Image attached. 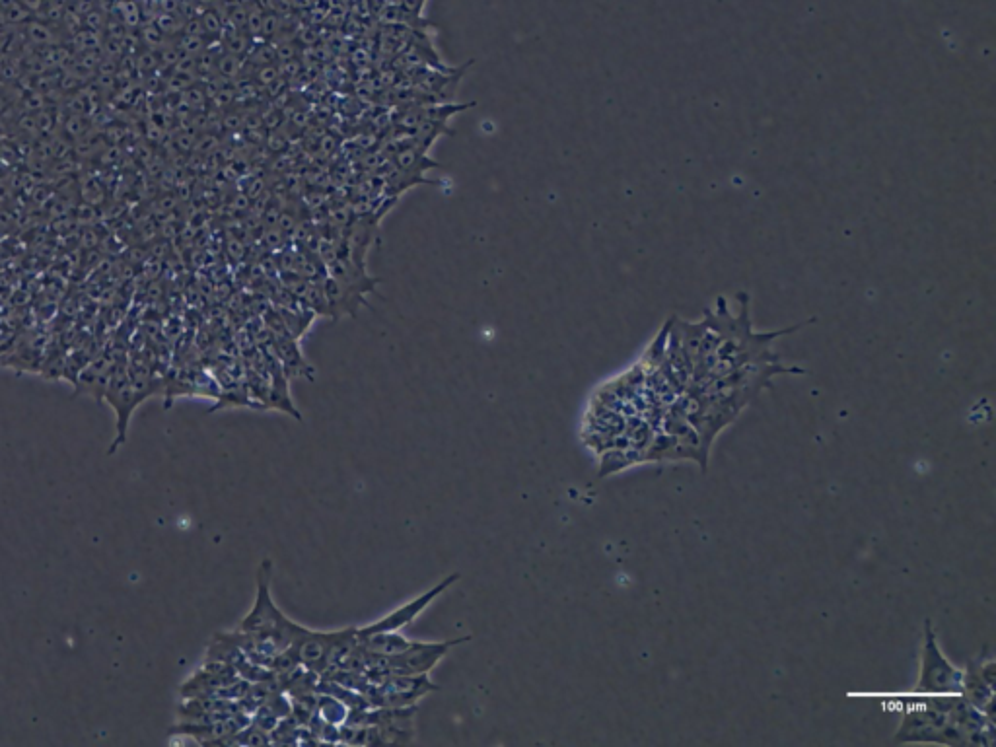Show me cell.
<instances>
[{"mask_svg":"<svg viewBox=\"0 0 996 747\" xmlns=\"http://www.w3.org/2000/svg\"><path fill=\"white\" fill-rule=\"evenodd\" d=\"M469 641L471 637L442 642L413 641L401 654L386 656V674H405V676L430 674L438 666V662L448 654L450 648Z\"/></svg>","mask_w":996,"mask_h":747,"instance_id":"6","label":"cell"},{"mask_svg":"<svg viewBox=\"0 0 996 747\" xmlns=\"http://www.w3.org/2000/svg\"><path fill=\"white\" fill-rule=\"evenodd\" d=\"M961 697L985 712L987 718L995 720L993 705H995V660L987 658L985 662H973L963 672V687Z\"/></svg>","mask_w":996,"mask_h":747,"instance_id":"8","label":"cell"},{"mask_svg":"<svg viewBox=\"0 0 996 747\" xmlns=\"http://www.w3.org/2000/svg\"><path fill=\"white\" fill-rule=\"evenodd\" d=\"M271 580H273V563L265 559L257 569L255 602L248 615L242 619L238 631L255 635L257 639L267 642L279 654L290 648L304 633L306 627L288 619L277 607L271 596Z\"/></svg>","mask_w":996,"mask_h":747,"instance_id":"2","label":"cell"},{"mask_svg":"<svg viewBox=\"0 0 996 747\" xmlns=\"http://www.w3.org/2000/svg\"><path fill=\"white\" fill-rule=\"evenodd\" d=\"M316 712L320 714L321 718L329 724H335V726H341L347 722L349 718V712L351 709L341 703L339 699L331 697V695H325V693H318V699H316Z\"/></svg>","mask_w":996,"mask_h":747,"instance_id":"10","label":"cell"},{"mask_svg":"<svg viewBox=\"0 0 996 747\" xmlns=\"http://www.w3.org/2000/svg\"><path fill=\"white\" fill-rule=\"evenodd\" d=\"M961 687L963 672L944 656L936 641L932 623L926 621L921 677L915 691L921 695H961Z\"/></svg>","mask_w":996,"mask_h":747,"instance_id":"3","label":"cell"},{"mask_svg":"<svg viewBox=\"0 0 996 747\" xmlns=\"http://www.w3.org/2000/svg\"><path fill=\"white\" fill-rule=\"evenodd\" d=\"M277 59V47H273L271 43H261V45H253L251 51H249V61L257 67H263V65H273Z\"/></svg>","mask_w":996,"mask_h":747,"instance_id":"11","label":"cell"},{"mask_svg":"<svg viewBox=\"0 0 996 747\" xmlns=\"http://www.w3.org/2000/svg\"><path fill=\"white\" fill-rule=\"evenodd\" d=\"M356 629L349 627L341 631H310L304 633L290 646L300 662V666L321 676L333 662V658L351 642L356 641Z\"/></svg>","mask_w":996,"mask_h":747,"instance_id":"4","label":"cell"},{"mask_svg":"<svg viewBox=\"0 0 996 747\" xmlns=\"http://www.w3.org/2000/svg\"><path fill=\"white\" fill-rule=\"evenodd\" d=\"M460 572H454L450 576H444V580H440L434 588H430L428 592H425L423 596L407 602V604L397 607L392 613H388L386 617L366 625V627H358L356 629V637H366V635H372V633H380V631H401L403 627H407L409 623H413L428 605L432 604L436 598H440L450 586H454L458 580H460Z\"/></svg>","mask_w":996,"mask_h":747,"instance_id":"7","label":"cell"},{"mask_svg":"<svg viewBox=\"0 0 996 747\" xmlns=\"http://www.w3.org/2000/svg\"><path fill=\"white\" fill-rule=\"evenodd\" d=\"M958 695H921L907 701L895 742H921L963 746L960 732L952 722V707Z\"/></svg>","mask_w":996,"mask_h":747,"instance_id":"1","label":"cell"},{"mask_svg":"<svg viewBox=\"0 0 996 747\" xmlns=\"http://www.w3.org/2000/svg\"><path fill=\"white\" fill-rule=\"evenodd\" d=\"M438 691V685L423 676H405V674H386L380 677L366 693L370 707H388V709H403L415 707L425 695Z\"/></svg>","mask_w":996,"mask_h":747,"instance_id":"5","label":"cell"},{"mask_svg":"<svg viewBox=\"0 0 996 747\" xmlns=\"http://www.w3.org/2000/svg\"><path fill=\"white\" fill-rule=\"evenodd\" d=\"M360 646H364L368 652H374L378 656H395L401 654L411 646V639L403 637L399 631H380L372 633L366 637H356Z\"/></svg>","mask_w":996,"mask_h":747,"instance_id":"9","label":"cell"},{"mask_svg":"<svg viewBox=\"0 0 996 747\" xmlns=\"http://www.w3.org/2000/svg\"><path fill=\"white\" fill-rule=\"evenodd\" d=\"M242 57H236L232 53H226L222 55L220 59H216V71L220 72L224 78H238V74L242 71Z\"/></svg>","mask_w":996,"mask_h":747,"instance_id":"12","label":"cell"},{"mask_svg":"<svg viewBox=\"0 0 996 747\" xmlns=\"http://www.w3.org/2000/svg\"><path fill=\"white\" fill-rule=\"evenodd\" d=\"M201 24H203V30H205V32H209V34H220V32H222V20H220V16H218V14H214V12H207V14L203 16Z\"/></svg>","mask_w":996,"mask_h":747,"instance_id":"13","label":"cell"}]
</instances>
